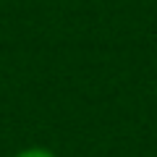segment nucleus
Wrapping results in <instances>:
<instances>
[{
    "label": "nucleus",
    "mask_w": 157,
    "mask_h": 157,
    "mask_svg": "<svg viewBox=\"0 0 157 157\" xmlns=\"http://www.w3.org/2000/svg\"><path fill=\"white\" fill-rule=\"evenodd\" d=\"M13 157H58L52 149H47V147H26V149L16 152Z\"/></svg>",
    "instance_id": "obj_1"
}]
</instances>
